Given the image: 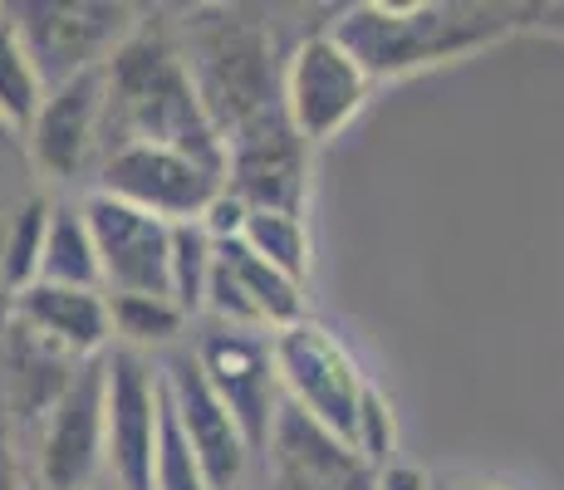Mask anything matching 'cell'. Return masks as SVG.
Here are the masks:
<instances>
[{
  "label": "cell",
  "instance_id": "23",
  "mask_svg": "<svg viewBox=\"0 0 564 490\" xmlns=\"http://www.w3.org/2000/svg\"><path fill=\"white\" fill-rule=\"evenodd\" d=\"M216 265V241L202 231L197 221L172 226V260H167V294L182 314H197L206 304V280Z\"/></svg>",
  "mask_w": 564,
  "mask_h": 490
},
{
  "label": "cell",
  "instance_id": "3",
  "mask_svg": "<svg viewBox=\"0 0 564 490\" xmlns=\"http://www.w3.org/2000/svg\"><path fill=\"white\" fill-rule=\"evenodd\" d=\"M172 40H177V54L192 74V89H197L221 143L251 118L280 108L275 35H270V25L260 15L231 6H206L182 15Z\"/></svg>",
  "mask_w": 564,
  "mask_h": 490
},
{
  "label": "cell",
  "instance_id": "12",
  "mask_svg": "<svg viewBox=\"0 0 564 490\" xmlns=\"http://www.w3.org/2000/svg\"><path fill=\"white\" fill-rule=\"evenodd\" d=\"M197 368L206 378V388L221 398V407L236 417L241 437L251 451H265L270 422L280 407V383H275V363H270V339L246 329H212L197 344Z\"/></svg>",
  "mask_w": 564,
  "mask_h": 490
},
{
  "label": "cell",
  "instance_id": "6",
  "mask_svg": "<svg viewBox=\"0 0 564 490\" xmlns=\"http://www.w3.org/2000/svg\"><path fill=\"white\" fill-rule=\"evenodd\" d=\"M162 378L133 348L104 353V471L113 490H153Z\"/></svg>",
  "mask_w": 564,
  "mask_h": 490
},
{
  "label": "cell",
  "instance_id": "14",
  "mask_svg": "<svg viewBox=\"0 0 564 490\" xmlns=\"http://www.w3.org/2000/svg\"><path fill=\"white\" fill-rule=\"evenodd\" d=\"M158 378H162V398H167L172 417H177L182 437H187L192 456H197V466L206 476V490H236L246 476L251 446H246L236 417L221 407V398L206 388L197 358L192 353L167 358V363L158 368Z\"/></svg>",
  "mask_w": 564,
  "mask_h": 490
},
{
  "label": "cell",
  "instance_id": "31",
  "mask_svg": "<svg viewBox=\"0 0 564 490\" xmlns=\"http://www.w3.org/2000/svg\"><path fill=\"white\" fill-rule=\"evenodd\" d=\"M452 490H511V486H501V481H457Z\"/></svg>",
  "mask_w": 564,
  "mask_h": 490
},
{
  "label": "cell",
  "instance_id": "2",
  "mask_svg": "<svg viewBox=\"0 0 564 490\" xmlns=\"http://www.w3.org/2000/svg\"><path fill=\"white\" fill-rule=\"evenodd\" d=\"M525 10L506 6H442V0H412V6H388V0H364L349 6L324 25L354 64L364 69L368 84L408 79L432 64L466 59L476 50L501 45L506 35L520 30Z\"/></svg>",
  "mask_w": 564,
  "mask_h": 490
},
{
  "label": "cell",
  "instance_id": "30",
  "mask_svg": "<svg viewBox=\"0 0 564 490\" xmlns=\"http://www.w3.org/2000/svg\"><path fill=\"white\" fill-rule=\"evenodd\" d=\"M0 490H15V466H10V446H6V432H0Z\"/></svg>",
  "mask_w": 564,
  "mask_h": 490
},
{
  "label": "cell",
  "instance_id": "26",
  "mask_svg": "<svg viewBox=\"0 0 564 490\" xmlns=\"http://www.w3.org/2000/svg\"><path fill=\"white\" fill-rule=\"evenodd\" d=\"M153 490H206V476L182 437L177 417H172L167 398H162V422H158V461H153Z\"/></svg>",
  "mask_w": 564,
  "mask_h": 490
},
{
  "label": "cell",
  "instance_id": "32",
  "mask_svg": "<svg viewBox=\"0 0 564 490\" xmlns=\"http://www.w3.org/2000/svg\"><path fill=\"white\" fill-rule=\"evenodd\" d=\"M108 490H113V486H108Z\"/></svg>",
  "mask_w": 564,
  "mask_h": 490
},
{
  "label": "cell",
  "instance_id": "20",
  "mask_svg": "<svg viewBox=\"0 0 564 490\" xmlns=\"http://www.w3.org/2000/svg\"><path fill=\"white\" fill-rule=\"evenodd\" d=\"M45 79H40L35 59H30L25 40H20L10 10L0 6V128L25 138L30 123H35L40 104H45Z\"/></svg>",
  "mask_w": 564,
  "mask_h": 490
},
{
  "label": "cell",
  "instance_id": "11",
  "mask_svg": "<svg viewBox=\"0 0 564 490\" xmlns=\"http://www.w3.org/2000/svg\"><path fill=\"white\" fill-rule=\"evenodd\" d=\"M35 471L45 490H94L104 471V358L84 363L40 417Z\"/></svg>",
  "mask_w": 564,
  "mask_h": 490
},
{
  "label": "cell",
  "instance_id": "17",
  "mask_svg": "<svg viewBox=\"0 0 564 490\" xmlns=\"http://www.w3.org/2000/svg\"><path fill=\"white\" fill-rule=\"evenodd\" d=\"M10 319H20L35 339L69 353L74 363L104 358L113 344V319H108V294L104 290H69V285H25L15 294Z\"/></svg>",
  "mask_w": 564,
  "mask_h": 490
},
{
  "label": "cell",
  "instance_id": "10",
  "mask_svg": "<svg viewBox=\"0 0 564 490\" xmlns=\"http://www.w3.org/2000/svg\"><path fill=\"white\" fill-rule=\"evenodd\" d=\"M84 221L99 255L104 294H167V260H172V226L138 211L128 202H113L104 192H89L79 202Z\"/></svg>",
  "mask_w": 564,
  "mask_h": 490
},
{
  "label": "cell",
  "instance_id": "29",
  "mask_svg": "<svg viewBox=\"0 0 564 490\" xmlns=\"http://www.w3.org/2000/svg\"><path fill=\"white\" fill-rule=\"evenodd\" d=\"M530 25L535 30H545V35H564V6H540V10H530Z\"/></svg>",
  "mask_w": 564,
  "mask_h": 490
},
{
  "label": "cell",
  "instance_id": "19",
  "mask_svg": "<svg viewBox=\"0 0 564 490\" xmlns=\"http://www.w3.org/2000/svg\"><path fill=\"white\" fill-rule=\"evenodd\" d=\"M40 280L45 285H69V290H104L99 255H94V236L79 206H54L50 231H45V255H40Z\"/></svg>",
  "mask_w": 564,
  "mask_h": 490
},
{
  "label": "cell",
  "instance_id": "24",
  "mask_svg": "<svg viewBox=\"0 0 564 490\" xmlns=\"http://www.w3.org/2000/svg\"><path fill=\"white\" fill-rule=\"evenodd\" d=\"M50 211H54V202L30 196V202H20V211L10 216V231H6V285H10V294H20L25 285H35L40 280V255H45Z\"/></svg>",
  "mask_w": 564,
  "mask_h": 490
},
{
  "label": "cell",
  "instance_id": "22",
  "mask_svg": "<svg viewBox=\"0 0 564 490\" xmlns=\"http://www.w3.org/2000/svg\"><path fill=\"white\" fill-rule=\"evenodd\" d=\"M108 319H113L118 348L143 353V348L177 339L187 314H182L172 300H162V294H108Z\"/></svg>",
  "mask_w": 564,
  "mask_h": 490
},
{
  "label": "cell",
  "instance_id": "5",
  "mask_svg": "<svg viewBox=\"0 0 564 490\" xmlns=\"http://www.w3.org/2000/svg\"><path fill=\"white\" fill-rule=\"evenodd\" d=\"M270 363H275L280 398L290 407H300L319 427H329L334 437L349 442L359 402L368 392V378L359 358L349 353V344L319 319H300L290 329L270 334Z\"/></svg>",
  "mask_w": 564,
  "mask_h": 490
},
{
  "label": "cell",
  "instance_id": "8",
  "mask_svg": "<svg viewBox=\"0 0 564 490\" xmlns=\"http://www.w3.org/2000/svg\"><path fill=\"white\" fill-rule=\"evenodd\" d=\"M94 192L138 206V211L158 216L167 226H182V221H202L212 196L221 192V177L172 148L123 143L99 157V187Z\"/></svg>",
  "mask_w": 564,
  "mask_h": 490
},
{
  "label": "cell",
  "instance_id": "28",
  "mask_svg": "<svg viewBox=\"0 0 564 490\" xmlns=\"http://www.w3.org/2000/svg\"><path fill=\"white\" fill-rule=\"evenodd\" d=\"M378 490H432V476L412 461H388L378 471Z\"/></svg>",
  "mask_w": 564,
  "mask_h": 490
},
{
  "label": "cell",
  "instance_id": "9",
  "mask_svg": "<svg viewBox=\"0 0 564 490\" xmlns=\"http://www.w3.org/2000/svg\"><path fill=\"white\" fill-rule=\"evenodd\" d=\"M368 89L373 84L364 79V69L324 30L300 40L290 64L280 69V108L310 148L339 138L368 104Z\"/></svg>",
  "mask_w": 564,
  "mask_h": 490
},
{
  "label": "cell",
  "instance_id": "25",
  "mask_svg": "<svg viewBox=\"0 0 564 490\" xmlns=\"http://www.w3.org/2000/svg\"><path fill=\"white\" fill-rule=\"evenodd\" d=\"M349 446L364 456L368 471H383L388 461H398V412H393V402H388L373 383H368L364 402H359V417H354Z\"/></svg>",
  "mask_w": 564,
  "mask_h": 490
},
{
  "label": "cell",
  "instance_id": "21",
  "mask_svg": "<svg viewBox=\"0 0 564 490\" xmlns=\"http://www.w3.org/2000/svg\"><path fill=\"white\" fill-rule=\"evenodd\" d=\"M241 246L256 250L270 270H280L285 280L305 285L310 275V226L305 216H285V211H246V231Z\"/></svg>",
  "mask_w": 564,
  "mask_h": 490
},
{
  "label": "cell",
  "instance_id": "27",
  "mask_svg": "<svg viewBox=\"0 0 564 490\" xmlns=\"http://www.w3.org/2000/svg\"><path fill=\"white\" fill-rule=\"evenodd\" d=\"M197 226H202L206 236H212L216 246H221V241H241V231H246V206L221 187V192L212 196V206L202 211V221H197Z\"/></svg>",
  "mask_w": 564,
  "mask_h": 490
},
{
  "label": "cell",
  "instance_id": "13",
  "mask_svg": "<svg viewBox=\"0 0 564 490\" xmlns=\"http://www.w3.org/2000/svg\"><path fill=\"white\" fill-rule=\"evenodd\" d=\"M202 309H212L221 319V329L280 334L305 319V285L270 270L241 241H221L216 246V265H212V280H206Z\"/></svg>",
  "mask_w": 564,
  "mask_h": 490
},
{
  "label": "cell",
  "instance_id": "18",
  "mask_svg": "<svg viewBox=\"0 0 564 490\" xmlns=\"http://www.w3.org/2000/svg\"><path fill=\"white\" fill-rule=\"evenodd\" d=\"M94 363V358H89ZM84 363H74L69 353L50 348L45 339L25 329L20 319H10V334H6V378H10V402H15L20 417L40 422L45 412L59 402V392L74 383Z\"/></svg>",
  "mask_w": 564,
  "mask_h": 490
},
{
  "label": "cell",
  "instance_id": "16",
  "mask_svg": "<svg viewBox=\"0 0 564 490\" xmlns=\"http://www.w3.org/2000/svg\"><path fill=\"white\" fill-rule=\"evenodd\" d=\"M30 162L50 182H74L104 148V69L79 74L45 94L35 123L25 133Z\"/></svg>",
  "mask_w": 564,
  "mask_h": 490
},
{
  "label": "cell",
  "instance_id": "15",
  "mask_svg": "<svg viewBox=\"0 0 564 490\" xmlns=\"http://www.w3.org/2000/svg\"><path fill=\"white\" fill-rule=\"evenodd\" d=\"M265 461L280 490H378V471H368L364 456L285 398L270 422Z\"/></svg>",
  "mask_w": 564,
  "mask_h": 490
},
{
  "label": "cell",
  "instance_id": "7",
  "mask_svg": "<svg viewBox=\"0 0 564 490\" xmlns=\"http://www.w3.org/2000/svg\"><path fill=\"white\" fill-rule=\"evenodd\" d=\"M221 187L246 211H285L305 216L310 202V143L295 133L285 108L251 118L226 138V172Z\"/></svg>",
  "mask_w": 564,
  "mask_h": 490
},
{
  "label": "cell",
  "instance_id": "4",
  "mask_svg": "<svg viewBox=\"0 0 564 490\" xmlns=\"http://www.w3.org/2000/svg\"><path fill=\"white\" fill-rule=\"evenodd\" d=\"M6 10L45 89H59L79 74H99L143 20L133 6H108V0H25Z\"/></svg>",
  "mask_w": 564,
  "mask_h": 490
},
{
  "label": "cell",
  "instance_id": "1",
  "mask_svg": "<svg viewBox=\"0 0 564 490\" xmlns=\"http://www.w3.org/2000/svg\"><path fill=\"white\" fill-rule=\"evenodd\" d=\"M123 143H153L172 148L182 157L226 172V143L206 118L192 74L177 54L167 25L138 20V30L123 40V50L104 64V148Z\"/></svg>",
  "mask_w": 564,
  "mask_h": 490
}]
</instances>
